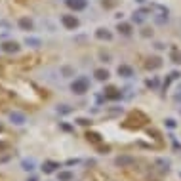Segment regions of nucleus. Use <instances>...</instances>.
<instances>
[{
  "label": "nucleus",
  "instance_id": "nucleus-6",
  "mask_svg": "<svg viewBox=\"0 0 181 181\" xmlns=\"http://www.w3.org/2000/svg\"><path fill=\"white\" fill-rule=\"evenodd\" d=\"M12 120L16 122V124H23V122H25L23 114H19V113H12Z\"/></svg>",
  "mask_w": 181,
  "mask_h": 181
},
{
  "label": "nucleus",
  "instance_id": "nucleus-8",
  "mask_svg": "<svg viewBox=\"0 0 181 181\" xmlns=\"http://www.w3.org/2000/svg\"><path fill=\"white\" fill-rule=\"evenodd\" d=\"M27 44H33V46H38V44H40V40H36V38H27Z\"/></svg>",
  "mask_w": 181,
  "mask_h": 181
},
{
  "label": "nucleus",
  "instance_id": "nucleus-3",
  "mask_svg": "<svg viewBox=\"0 0 181 181\" xmlns=\"http://www.w3.org/2000/svg\"><path fill=\"white\" fill-rule=\"evenodd\" d=\"M67 4L71 6V8H75V10L86 8V0H67Z\"/></svg>",
  "mask_w": 181,
  "mask_h": 181
},
{
  "label": "nucleus",
  "instance_id": "nucleus-1",
  "mask_svg": "<svg viewBox=\"0 0 181 181\" xmlns=\"http://www.w3.org/2000/svg\"><path fill=\"white\" fill-rule=\"evenodd\" d=\"M86 88H88V82H86V78H78V80L72 84V92H76V93H84Z\"/></svg>",
  "mask_w": 181,
  "mask_h": 181
},
{
  "label": "nucleus",
  "instance_id": "nucleus-5",
  "mask_svg": "<svg viewBox=\"0 0 181 181\" xmlns=\"http://www.w3.org/2000/svg\"><path fill=\"white\" fill-rule=\"evenodd\" d=\"M19 25L23 27L25 31H31V29H33V21H31V19H25V17H23V19H19Z\"/></svg>",
  "mask_w": 181,
  "mask_h": 181
},
{
  "label": "nucleus",
  "instance_id": "nucleus-4",
  "mask_svg": "<svg viewBox=\"0 0 181 181\" xmlns=\"http://www.w3.org/2000/svg\"><path fill=\"white\" fill-rule=\"evenodd\" d=\"M2 48H4V52H10V54H12V52H17V50H19V46L16 44V42H6Z\"/></svg>",
  "mask_w": 181,
  "mask_h": 181
},
{
  "label": "nucleus",
  "instance_id": "nucleus-9",
  "mask_svg": "<svg viewBox=\"0 0 181 181\" xmlns=\"http://www.w3.org/2000/svg\"><path fill=\"white\" fill-rule=\"evenodd\" d=\"M118 72H122V75H126V76H128V75H130L132 71H130L128 67H120V69H118Z\"/></svg>",
  "mask_w": 181,
  "mask_h": 181
},
{
  "label": "nucleus",
  "instance_id": "nucleus-2",
  "mask_svg": "<svg viewBox=\"0 0 181 181\" xmlns=\"http://www.w3.org/2000/svg\"><path fill=\"white\" fill-rule=\"evenodd\" d=\"M63 25L69 27V29H75L78 25V21H76V17H72V16H63Z\"/></svg>",
  "mask_w": 181,
  "mask_h": 181
},
{
  "label": "nucleus",
  "instance_id": "nucleus-7",
  "mask_svg": "<svg viewBox=\"0 0 181 181\" xmlns=\"http://www.w3.org/2000/svg\"><path fill=\"white\" fill-rule=\"evenodd\" d=\"M96 76L99 78V80H105L109 75H107V71H101V69H99V71H96Z\"/></svg>",
  "mask_w": 181,
  "mask_h": 181
}]
</instances>
